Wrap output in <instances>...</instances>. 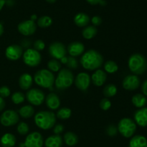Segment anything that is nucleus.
Returning <instances> with one entry per match:
<instances>
[{
	"mask_svg": "<svg viewBox=\"0 0 147 147\" xmlns=\"http://www.w3.org/2000/svg\"><path fill=\"white\" fill-rule=\"evenodd\" d=\"M26 98L31 105L38 106L43 103L45 96V93L41 89L34 88L27 91L26 94Z\"/></svg>",
	"mask_w": 147,
	"mask_h": 147,
	"instance_id": "nucleus-10",
	"label": "nucleus"
},
{
	"mask_svg": "<svg viewBox=\"0 0 147 147\" xmlns=\"http://www.w3.org/2000/svg\"><path fill=\"white\" fill-rule=\"evenodd\" d=\"M24 99H25V96H24V94L20 92H16L11 95V101L15 105L22 103Z\"/></svg>",
	"mask_w": 147,
	"mask_h": 147,
	"instance_id": "nucleus-34",
	"label": "nucleus"
},
{
	"mask_svg": "<svg viewBox=\"0 0 147 147\" xmlns=\"http://www.w3.org/2000/svg\"><path fill=\"white\" fill-rule=\"evenodd\" d=\"M35 83L43 88H52L55 84V76L48 69H40L34 76Z\"/></svg>",
	"mask_w": 147,
	"mask_h": 147,
	"instance_id": "nucleus-4",
	"label": "nucleus"
},
{
	"mask_svg": "<svg viewBox=\"0 0 147 147\" xmlns=\"http://www.w3.org/2000/svg\"><path fill=\"white\" fill-rule=\"evenodd\" d=\"M106 133L110 136H115L118 133V128L114 125H110L107 127Z\"/></svg>",
	"mask_w": 147,
	"mask_h": 147,
	"instance_id": "nucleus-40",
	"label": "nucleus"
},
{
	"mask_svg": "<svg viewBox=\"0 0 147 147\" xmlns=\"http://www.w3.org/2000/svg\"><path fill=\"white\" fill-rule=\"evenodd\" d=\"M90 84V75L86 72L78 74L75 79V84L76 87L81 91H86Z\"/></svg>",
	"mask_w": 147,
	"mask_h": 147,
	"instance_id": "nucleus-13",
	"label": "nucleus"
},
{
	"mask_svg": "<svg viewBox=\"0 0 147 147\" xmlns=\"http://www.w3.org/2000/svg\"><path fill=\"white\" fill-rule=\"evenodd\" d=\"M34 122L41 129H50L55 125V114L51 111H40L34 115Z\"/></svg>",
	"mask_w": 147,
	"mask_h": 147,
	"instance_id": "nucleus-2",
	"label": "nucleus"
},
{
	"mask_svg": "<svg viewBox=\"0 0 147 147\" xmlns=\"http://www.w3.org/2000/svg\"><path fill=\"white\" fill-rule=\"evenodd\" d=\"M146 1H147V0H146Z\"/></svg>",
	"mask_w": 147,
	"mask_h": 147,
	"instance_id": "nucleus-52",
	"label": "nucleus"
},
{
	"mask_svg": "<svg viewBox=\"0 0 147 147\" xmlns=\"http://www.w3.org/2000/svg\"><path fill=\"white\" fill-rule=\"evenodd\" d=\"M136 130V124L129 118H122L118 124V131L125 138H130Z\"/></svg>",
	"mask_w": 147,
	"mask_h": 147,
	"instance_id": "nucleus-6",
	"label": "nucleus"
},
{
	"mask_svg": "<svg viewBox=\"0 0 147 147\" xmlns=\"http://www.w3.org/2000/svg\"><path fill=\"white\" fill-rule=\"evenodd\" d=\"M22 46H23L24 47H29V46H30V42L29 41V40H24L23 41H22Z\"/></svg>",
	"mask_w": 147,
	"mask_h": 147,
	"instance_id": "nucleus-46",
	"label": "nucleus"
},
{
	"mask_svg": "<svg viewBox=\"0 0 147 147\" xmlns=\"http://www.w3.org/2000/svg\"><path fill=\"white\" fill-rule=\"evenodd\" d=\"M74 76L70 69H63L59 71L55 80V84L58 89H65L70 87L73 83Z\"/></svg>",
	"mask_w": 147,
	"mask_h": 147,
	"instance_id": "nucleus-5",
	"label": "nucleus"
},
{
	"mask_svg": "<svg viewBox=\"0 0 147 147\" xmlns=\"http://www.w3.org/2000/svg\"><path fill=\"white\" fill-rule=\"evenodd\" d=\"M86 1L91 5H96V4H101L102 3V0H86Z\"/></svg>",
	"mask_w": 147,
	"mask_h": 147,
	"instance_id": "nucleus-44",
	"label": "nucleus"
},
{
	"mask_svg": "<svg viewBox=\"0 0 147 147\" xmlns=\"http://www.w3.org/2000/svg\"><path fill=\"white\" fill-rule=\"evenodd\" d=\"M0 142L3 147H13L16 144V137L13 134L7 133L2 135Z\"/></svg>",
	"mask_w": 147,
	"mask_h": 147,
	"instance_id": "nucleus-24",
	"label": "nucleus"
},
{
	"mask_svg": "<svg viewBox=\"0 0 147 147\" xmlns=\"http://www.w3.org/2000/svg\"><path fill=\"white\" fill-rule=\"evenodd\" d=\"M71 110L68 108H62L57 111V117L59 119L66 120L71 116Z\"/></svg>",
	"mask_w": 147,
	"mask_h": 147,
	"instance_id": "nucleus-32",
	"label": "nucleus"
},
{
	"mask_svg": "<svg viewBox=\"0 0 147 147\" xmlns=\"http://www.w3.org/2000/svg\"><path fill=\"white\" fill-rule=\"evenodd\" d=\"M46 105L50 110H57L60 105V99L55 93H50L45 98Z\"/></svg>",
	"mask_w": 147,
	"mask_h": 147,
	"instance_id": "nucleus-19",
	"label": "nucleus"
},
{
	"mask_svg": "<svg viewBox=\"0 0 147 147\" xmlns=\"http://www.w3.org/2000/svg\"><path fill=\"white\" fill-rule=\"evenodd\" d=\"M4 108H5V101H4V98L0 97V112L3 110Z\"/></svg>",
	"mask_w": 147,
	"mask_h": 147,
	"instance_id": "nucleus-45",
	"label": "nucleus"
},
{
	"mask_svg": "<svg viewBox=\"0 0 147 147\" xmlns=\"http://www.w3.org/2000/svg\"><path fill=\"white\" fill-rule=\"evenodd\" d=\"M67 61V56H64V57H63L61 59H60V62H61L62 63H63V64H66Z\"/></svg>",
	"mask_w": 147,
	"mask_h": 147,
	"instance_id": "nucleus-47",
	"label": "nucleus"
},
{
	"mask_svg": "<svg viewBox=\"0 0 147 147\" xmlns=\"http://www.w3.org/2000/svg\"><path fill=\"white\" fill-rule=\"evenodd\" d=\"M17 132L20 134V135H26V134L28 133L29 132V125H27L26 122H21L19 123V125H17Z\"/></svg>",
	"mask_w": 147,
	"mask_h": 147,
	"instance_id": "nucleus-35",
	"label": "nucleus"
},
{
	"mask_svg": "<svg viewBox=\"0 0 147 147\" xmlns=\"http://www.w3.org/2000/svg\"><path fill=\"white\" fill-rule=\"evenodd\" d=\"M104 69L107 73L113 74L116 73L119 69L117 63L113 61H108L104 64Z\"/></svg>",
	"mask_w": 147,
	"mask_h": 147,
	"instance_id": "nucleus-31",
	"label": "nucleus"
},
{
	"mask_svg": "<svg viewBox=\"0 0 147 147\" xmlns=\"http://www.w3.org/2000/svg\"><path fill=\"white\" fill-rule=\"evenodd\" d=\"M46 1H47L48 3H51V4H53V3L55 2L57 0H45Z\"/></svg>",
	"mask_w": 147,
	"mask_h": 147,
	"instance_id": "nucleus-51",
	"label": "nucleus"
},
{
	"mask_svg": "<svg viewBox=\"0 0 147 147\" xmlns=\"http://www.w3.org/2000/svg\"><path fill=\"white\" fill-rule=\"evenodd\" d=\"M107 75L104 71L101 69H96V71L92 74L91 80L93 84L96 86H100L106 82Z\"/></svg>",
	"mask_w": 147,
	"mask_h": 147,
	"instance_id": "nucleus-18",
	"label": "nucleus"
},
{
	"mask_svg": "<svg viewBox=\"0 0 147 147\" xmlns=\"http://www.w3.org/2000/svg\"><path fill=\"white\" fill-rule=\"evenodd\" d=\"M134 120L139 126H147V108L144 107L135 112Z\"/></svg>",
	"mask_w": 147,
	"mask_h": 147,
	"instance_id": "nucleus-16",
	"label": "nucleus"
},
{
	"mask_svg": "<svg viewBox=\"0 0 147 147\" xmlns=\"http://www.w3.org/2000/svg\"><path fill=\"white\" fill-rule=\"evenodd\" d=\"M42 61L41 54L35 49L28 48L23 53V61L27 66L35 67L40 64Z\"/></svg>",
	"mask_w": 147,
	"mask_h": 147,
	"instance_id": "nucleus-7",
	"label": "nucleus"
},
{
	"mask_svg": "<svg viewBox=\"0 0 147 147\" xmlns=\"http://www.w3.org/2000/svg\"><path fill=\"white\" fill-rule=\"evenodd\" d=\"M142 91L144 96H147V79H146L142 84Z\"/></svg>",
	"mask_w": 147,
	"mask_h": 147,
	"instance_id": "nucleus-43",
	"label": "nucleus"
},
{
	"mask_svg": "<svg viewBox=\"0 0 147 147\" xmlns=\"http://www.w3.org/2000/svg\"><path fill=\"white\" fill-rule=\"evenodd\" d=\"M85 46L80 42H73L70 43L69 46H67V52L69 55L73 57H76L84 52Z\"/></svg>",
	"mask_w": 147,
	"mask_h": 147,
	"instance_id": "nucleus-17",
	"label": "nucleus"
},
{
	"mask_svg": "<svg viewBox=\"0 0 147 147\" xmlns=\"http://www.w3.org/2000/svg\"><path fill=\"white\" fill-rule=\"evenodd\" d=\"M47 67L50 71L57 72L59 70H60L61 68V63L59 62L57 59H52L49 61L47 63Z\"/></svg>",
	"mask_w": 147,
	"mask_h": 147,
	"instance_id": "nucleus-33",
	"label": "nucleus"
},
{
	"mask_svg": "<svg viewBox=\"0 0 147 147\" xmlns=\"http://www.w3.org/2000/svg\"><path fill=\"white\" fill-rule=\"evenodd\" d=\"M3 33H4V27H3V24L0 22V36L2 35Z\"/></svg>",
	"mask_w": 147,
	"mask_h": 147,
	"instance_id": "nucleus-49",
	"label": "nucleus"
},
{
	"mask_svg": "<svg viewBox=\"0 0 147 147\" xmlns=\"http://www.w3.org/2000/svg\"><path fill=\"white\" fill-rule=\"evenodd\" d=\"M111 107V102L107 97L103 98L100 102V108L103 110H108Z\"/></svg>",
	"mask_w": 147,
	"mask_h": 147,
	"instance_id": "nucleus-37",
	"label": "nucleus"
},
{
	"mask_svg": "<svg viewBox=\"0 0 147 147\" xmlns=\"http://www.w3.org/2000/svg\"><path fill=\"white\" fill-rule=\"evenodd\" d=\"M33 83L32 76L28 73H24L20 76L19 79L20 87L23 90H27L32 86Z\"/></svg>",
	"mask_w": 147,
	"mask_h": 147,
	"instance_id": "nucleus-20",
	"label": "nucleus"
},
{
	"mask_svg": "<svg viewBox=\"0 0 147 147\" xmlns=\"http://www.w3.org/2000/svg\"><path fill=\"white\" fill-rule=\"evenodd\" d=\"M48 51L50 56L54 58V59H57V60H59V59L60 60L62 58L66 56V53H67L65 46L60 42H54L51 43L49 46Z\"/></svg>",
	"mask_w": 147,
	"mask_h": 147,
	"instance_id": "nucleus-11",
	"label": "nucleus"
},
{
	"mask_svg": "<svg viewBox=\"0 0 147 147\" xmlns=\"http://www.w3.org/2000/svg\"><path fill=\"white\" fill-rule=\"evenodd\" d=\"M66 66L70 69H76L78 66V63L77 59L75 57H73V56H68L67 57V63H66Z\"/></svg>",
	"mask_w": 147,
	"mask_h": 147,
	"instance_id": "nucleus-36",
	"label": "nucleus"
},
{
	"mask_svg": "<svg viewBox=\"0 0 147 147\" xmlns=\"http://www.w3.org/2000/svg\"><path fill=\"white\" fill-rule=\"evenodd\" d=\"M34 49H35L37 51H41L45 47V43L42 40H37L34 43Z\"/></svg>",
	"mask_w": 147,
	"mask_h": 147,
	"instance_id": "nucleus-38",
	"label": "nucleus"
},
{
	"mask_svg": "<svg viewBox=\"0 0 147 147\" xmlns=\"http://www.w3.org/2000/svg\"><path fill=\"white\" fill-rule=\"evenodd\" d=\"M129 147H147L146 138L142 135H134L129 141Z\"/></svg>",
	"mask_w": 147,
	"mask_h": 147,
	"instance_id": "nucleus-22",
	"label": "nucleus"
},
{
	"mask_svg": "<svg viewBox=\"0 0 147 147\" xmlns=\"http://www.w3.org/2000/svg\"><path fill=\"white\" fill-rule=\"evenodd\" d=\"M18 31L24 36H30L34 34L37 30V24L31 20H24L18 24Z\"/></svg>",
	"mask_w": 147,
	"mask_h": 147,
	"instance_id": "nucleus-12",
	"label": "nucleus"
},
{
	"mask_svg": "<svg viewBox=\"0 0 147 147\" xmlns=\"http://www.w3.org/2000/svg\"><path fill=\"white\" fill-rule=\"evenodd\" d=\"M128 65L131 71L135 75H142L147 69L146 58L140 53H134L129 57Z\"/></svg>",
	"mask_w": 147,
	"mask_h": 147,
	"instance_id": "nucleus-3",
	"label": "nucleus"
},
{
	"mask_svg": "<svg viewBox=\"0 0 147 147\" xmlns=\"http://www.w3.org/2000/svg\"><path fill=\"white\" fill-rule=\"evenodd\" d=\"M103 58L97 50L90 49L85 52L80 59V63L85 69L90 71L98 69L102 66Z\"/></svg>",
	"mask_w": 147,
	"mask_h": 147,
	"instance_id": "nucleus-1",
	"label": "nucleus"
},
{
	"mask_svg": "<svg viewBox=\"0 0 147 147\" xmlns=\"http://www.w3.org/2000/svg\"><path fill=\"white\" fill-rule=\"evenodd\" d=\"M64 131V127L61 124H57V125H54V129H53V132L55 134L57 135H60L63 131Z\"/></svg>",
	"mask_w": 147,
	"mask_h": 147,
	"instance_id": "nucleus-41",
	"label": "nucleus"
},
{
	"mask_svg": "<svg viewBox=\"0 0 147 147\" xmlns=\"http://www.w3.org/2000/svg\"><path fill=\"white\" fill-rule=\"evenodd\" d=\"M46 147H61L63 146V138L60 135H50L45 141Z\"/></svg>",
	"mask_w": 147,
	"mask_h": 147,
	"instance_id": "nucleus-21",
	"label": "nucleus"
},
{
	"mask_svg": "<svg viewBox=\"0 0 147 147\" xmlns=\"http://www.w3.org/2000/svg\"><path fill=\"white\" fill-rule=\"evenodd\" d=\"M123 87L126 90H134L140 85V79L137 75L130 74L126 76L122 82Z\"/></svg>",
	"mask_w": 147,
	"mask_h": 147,
	"instance_id": "nucleus-15",
	"label": "nucleus"
},
{
	"mask_svg": "<svg viewBox=\"0 0 147 147\" xmlns=\"http://www.w3.org/2000/svg\"><path fill=\"white\" fill-rule=\"evenodd\" d=\"M23 54L22 48L19 45H11L5 50V56L10 61L18 60Z\"/></svg>",
	"mask_w": 147,
	"mask_h": 147,
	"instance_id": "nucleus-14",
	"label": "nucleus"
},
{
	"mask_svg": "<svg viewBox=\"0 0 147 147\" xmlns=\"http://www.w3.org/2000/svg\"><path fill=\"white\" fill-rule=\"evenodd\" d=\"M90 17L87 14L83 12L78 13L74 17V22L78 27H83L88 25L90 22Z\"/></svg>",
	"mask_w": 147,
	"mask_h": 147,
	"instance_id": "nucleus-23",
	"label": "nucleus"
},
{
	"mask_svg": "<svg viewBox=\"0 0 147 147\" xmlns=\"http://www.w3.org/2000/svg\"><path fill=\"white\" fill-rule=\"evenodd\" d=\"M98 33L97 28L96 27V26H88V27H85L83 30L82 32V35H83V37L85 39H87V40H90V39L93 38Z\"/></svg>",
	"mask_w": 147,
	"mask_h": 147,
	"instance_id": "nucleus-27",
	"label": "nucleus"
},
{
	"mask_svg": "<svg viewBox=\"0 0 147 147\" xmlns=\"http://www.w3.org/2000/svg\"><path fill=\"white\" fill-rule=\"evenodd\" d=\"M10 91L9 88L7 86H2L0 87V97L2 98L8 97L10 95Z\"/></svg>",
	"mask_w": 147,
	"mask_h": 147,
	"instance_id": "nucleus-39",
	"label": "nucleus"
},
{
	"mask_svg": "<svg viewBox=\"0 0 147 147\" xmlns=\"http://www.w3.org/2000/svg\"><path fill=\"white\" fill-rule=\"evenodd\" d=\"M44 140L39 132H32L27 135L23 144H20V147H42Z\"/></svg>",
	"mask_w": 147,
	"mask_h": 147,
	"instance_id": "nucleus-8",
	"label": "nucleus"
},
{
	"mask_svg": "<svg viewBox=\"0 0 147 147\" xmlns=\"http://www.w3.org/2000/svg\"><path fill=\"white\" fill-rule=\"evenodd\" d=\"M19 114L24 118H29L33 116L34 114V110L32 105H24L19 110Z\"/></svg>",
	"mask_w": 147,
	"mask_h": 147,
	"instance_id": "nucleus-28",
	"label": "nucleus"
},
{
	"mask_svg": "<svg viewBox=\"0 0 147 147\" xmlns=\"http://www.w3.org/2000/svg\"><path fill=\"white\" fill-rule=\"evenodd\" d=\"M64 141L65 144L69 146H73L76 145L78 142V135L74 133L69 131L64 135Z\"/></svg>",
	"mask_w": 147,
	"mask_h": 147,
	"instance_id": "nucleus-26",
	"label": "nucleus"
},
{
	"mask_svg": "<svg viewBox=\"0 0 147 147\" xmlns=\"http://www.w3.org/2000/svg\"><path fill=\"white\" fill-rule=\"evenodd\" d=\"M6 4V0H0V11L2 10V8L4 7V4Z\"/></svg>",
	"mask_w": 147,
	"mask_h": 147,
	"instance_id": "nucleus-48",
	"label": "nucleus"
},
{
	"mask_svg": "<svg viewBox=\"0 0 147 147\" xmlns=\"http://www.w3.org/2000/svg\"><path fill=\"white\" fill-rule=\"evenodd\" d=\"M52 23H53L52 18L47 15L42 16L37 20V25L41 28H47L51 25Z\"/></svg>",
	"mask_w": 147,
	"mask_h": 147,
	"instance_id": "nucleus-30",
	"label": "nucleus"
},
{
	"mask_svg": "<svg viewBox=\"0 0 147 147\" xmlns=\"http://www.w3.org/2000/svg\"><path fill=\"white\" fill-rule=\"evenodd\" d=\"M116 93H117V87L116 86V85L113 84H109L106 85L103 89V95L107 98L115 96Z\"/></svg>",
	"mask_w": 147,
	"mask_h": 147,
	"instance_id": "nucleus-29",
	"label": "nucleus"
},
{
	"mask_svg": "<svg viewBox=\"0 0 147 147\" xmlns=\"http://www.w3.org/2000/svg\"><path fill=\"white\" fill-rule=\"evenodd\" d=\"M20 117L17 112L11 110L4 111L0 116V122L5 127H10L16 125L19 122Z\"/></svg>",
	"mask_w": 147,
	"mask_h": 147,
	"instance_id": "nucleus-9",
	"label": "nucleus"
},
{
	"mask_svg": "<svg viewBox=\"0 0 147 147\" xmlns=\"http://www.w3.org/2000/svg\"><path fill=\"white\" fill-rule=\"evenodd\" d=\"M91 22L94 26H98L102 23V19L99 16H94L92 17Z\"/></svg>",
	"mask_w": 147,
	"mask_h": 147,
	"instance_id": "nucleus-42",
	"label": "nucleus"
},
{
	"mask_svg": "<svg viewBox=\"0 0 147 147\" xmlns=\"http://www.w3.org/2000/svg\"><path fill=\"white\" fill-rule=\"evenodd\" d=\"M36 19H37V16H36L35 14H33V15L31 16V18H30V20H32V21H34Z\"/></svg>",
	"mask_w": 147,
	"mask_h": 147,
	"instance_id": "nucleus-50",
	"label": "nucleus"
},
{
	"mask_svg": "<svg viewBox=\"0 0 147 147\" xmlns=\"http://www.w3.org/2000/svg\"><path fill=\"white\" fill-rule=\"evenodd\" d=\"M131 101L133 105L138 108H144L147 102L146 97L142 94H136V95H134Z\"/></svg>",
	"mask_w": 147,
	"mask_h": 147,
	"instance_id": "nucleus-25",
	"label": "nucleus"
}]
</instances>
